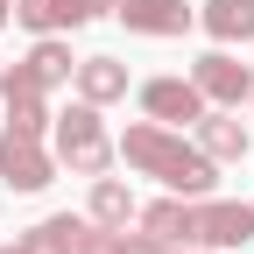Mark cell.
<instances>
[{"label": "cell", "instance_id": "cell-6", "mask_svg": "<svg viewBox=\"0 0 254 254\" xmlns=\"http://www.w3.org/2000/svg\"><path fill=\"white\" fill-rule=\"evenodd\" d=\"M190 85L205 92V106H240V99H254V71H247L240 57H226V50L198 57V71H190Z\"/></svg>", "mask_w": 254, "mask_h": 254}, {"label": "cell", "instance_id": "cell-4", "mask_svg": "<svg viewBox=\"0 0 254 254\" xmlns=\"http://www.w3.org/2000/svg\"><path fill=\"white\" fill-rule=\"evenodd\" d=\"M50 177H57V155L43 148V134L0 127V184H7V190H43Z\"/></svg>", "mask_w": 254, "mask_h": 254}, {"label": "cell", "instance_id": "cell-11", "mask_svg": "<svg viewBox=\"0 0 254 254\" xmlns=\"http://www.w3.org/2000/svg\"><path fill=\"white\" fill-rule=\"evenodd\" d=\"M198 21L212 43H254V0H205Z\"/></svg>", "mask_w": 254, "mask_h": 254}, {"label": "cell", "instance_id": "cell-15", "mask_svg": "<svg viewBox=\"0 0 254 254\" xmlns=\"http://www.w3.org/2000/svg\"><path fill=\"white\" fill-rule=\"evenodd\" d=\"M28 71H36L43 85H71V71H78V57H71V43H57V36H43L36 50H28Z\"/></svg>", "mask_w": 254, "mask_h": 254}, {"label": "cell", "instance_id": "cell-12", "mask_svg": "<svg viewBox=\"0 0 254 254\" xmlns=\"http://www.w3.org/2000/svg\"><path fill=\"white\" fill-rule=\"evenodd\" d=\"M198 148L212 155V163L247 155V120H233V113H198Z\"/></svg>", "mask_w": 254, "mask_h": 254}, {"label": "cell", "instance_id": "cell-3", "mask_svg": "<svg viewBox=\"0 0 254 254\" xmlns=\"http://www.w3.org/2000/svg\"><path fill=\"white\" fill-rule=\"evenodd\" d=\"M190 240L198 247H247L254 240V205H240V198H190Z\"/></svg>", "mask_w": 254, "mask_h": 254}, {"label": "cell", "instance_id": "cell-1", "mask_svg": "<svg viewBox=\"0 0 254 254\" xmlns=\"http://www.w3.org/2000/svg\"><path fill=\"white\" fill-rule=\"evenodd\" d=\"M120 163L127 170H141V177H163L177 198H212V155L198 148V141H184V134H170L163 120H141V127H127L120 134Z\"/></svg>", "mask_w": 254, "mask_h": 254}, {"label": "cell", "instance_id": "cell-18", "mask_svg": "<svg viewBox=\"0 0 254 254\" xmlns=\"http://www.w3.org/2000/svg\"><path fill=\"white\" fill-rule=\"evenodd\" d=\"M0 254H7V247H0Z\"/></svg>", "mask_w": 254, "mask_h": 254}, {"label": "cell", "instance_id": "cell-9", "mask_svg": "<svg viewBox=\"0 0 254 254\" xmlns=\"http://www.w3.org/2000/svg\"><path fill=\"white\" fill-rule=\"evenodd\" d=\"M71 78H78V99H92V106L127 99V64H113V57H85Z\"/></svg>", "mask_w": 254, "mask_h": 254}, {"label": "cell", "instance_id": "cell-8", "mask_svg": "<svg viewBox=\"0 0 254 254\" xmlns=\"http://www.w3.org/2000/svg\"><path fill=\"white\" fill-rule=\"evenodd\" d=\"M113 14L134 28V36H184V28L198 21V14L184 7V0H120Z\"/></svg>", "mask_w": 254, "mask_h": 254}, {"label": "cell", "instance_id": "cell-16", "mask_svg": "<svg viewBox=\"0 0 254 254\" xmlns=\"http://www.w3.org/2000/svg\"><path fill=\"white\" fill-rule=\"evenodd\" d=\"M0 21H14V0H0Z\"/></svg>", "mask_w": 254, "mask_h": 254}, {"label": "cell", "instance_id": "cell-17", "mask_svg": "<svg viewBox=\"0 0 254 254\" xmlns=\"http://www.w3.org/2000/svg\"><path fill=\"white\" fill-rule=\"evenodd\" d=\"M198 254H212V247H198Z\"/></svg>", "mask_w": 254, "mask_h": 254}, {"label": "cell", "instance_id": "cell-5", "mask_svg": "<svg viewBox=\"0 0 254 254\" xmlns=\"http://www.w3.org/2000/svg\"><path fill=\"white\" fill-rule=\"evenodd\" d=\"M43 78L28 71V64H14V71H0V99H7V127L14 134H43L50 127V106H43Z\"/></svg>", "mask_w": 254, "mask_h": 254}, {"label": "cell", "instance_id": "cell-2", "mask_svg": "<svg viewBox=\"0 0 254 254\" xmlns=\"http://www.w3.org/2000/svg\"><path fill=\"white\" fill-rule=\"evenodd\" d=\"M57 163H71L78 177H106V163H113V141H106L99 106H92V99H78L71 113H57Z\"/></svg>", "mask_w": 254, "mask_h": 254}, {"label": "cell", "instance_id": "cell-13", "mask_svg": "<svg viewBox=\"0 0 254 254\" xmlns=\"http://www.w3.org/2000/svg\"><path fill=\"white\" fill-rule=\"evenodd\" d=\"M141 233L170 240V247H177V240L190 247V198H163V205H148V212H141Z\"/></svg>", "mask_w": 254, "mask_h": 254}, {"label": "cell", "instance_id": "cell-14", "mask_svg": "<svg viewBox=\"0 0 254 254\" xmlns=\"http://www.w3.org/2000/svg\"><path fill=\"white\" fill-rule=\"evenodd\" d=\"M127 219H134V190L120 177H99L92 184V226H127Z\"/></svg>", "mask_w": 254, "mask_h": 254}, {"label": "cell", "instance_id": "cell-7", "mask_svg": "<svg viewBox=\"0 0 254 254\" xmlns=\"http://www.w3.org/2000/svg\"><path fill=\"white\" fill-rule=\"evenodd\" d=\"M141 113L163 120V127H198L205 92L190 85V78H148V85H141Z\"/></svg>", "mask_w": 254, "mask_h": 254}, {"label": "cell", "instance_id": "cell-10", "mask_svg": "<svg viewBox=\"0 0 254 254\" xmlns=\"http://www.w3.org/2000/svg\"><path fill=\"white\" fill-rule=\"evenodd\" d=\"M78 233H85V219L57 212V219H43V226H28L7 254H78Z\"/></svg>", "mask_w": 254, "mask_h": 254}]
</instances>
